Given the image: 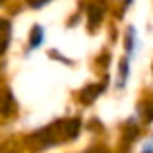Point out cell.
<instances>
[{
	"mask_svg": "<svg viewBox=\"0 0 153 153\" xmlns=\"http://www.w3.org/2000/svg\"><path fill=\"white\" fill-rule=\"evenodd\" d=\"M10 23L8 22H0V52L6 51V45H8V39H10Z\"/></svg>",
	"mask_w": 153,
	"mask_h": 153,
	"instance_id": "cell-1",
	"label": "cell"
},
{
	"mask_svg": "<svg viewBox=\"0 0 153 153\" xmlns=\"http://www.w3.org/2000/svg\"><path fill=\"white\" fill-rule=\"evenodd\" d=\"M101 16H103V10L99 6H91L89 8V23L91 25H97L101 22Z\"/></svg>",
	"mask_w": 153,
	"mask_h": 153,
	"instance_id": "cell-2",
	"label": "cell"
},
{
	"mask_svg": "<svg viewBox=\"0 0 153 153\" xmlns=\"http://www.w3.org/2000/svg\"><path fill=\"white\" fill-rule=\"evenodd\" d=\"M78 132H79V120L78 118L70 120V122H68V126H66V136H68V138H76V136H78Z\"/></svg>",
	"mask_w": 153,
	"mask_h": 153,
	"instance_id": "cell-3",
	"label": "cell"
},
{
	"mask_svg": "<svg viewBox=\"0 0 153 153\" xmlns=\"http://www.w3.org/2000/svg\"><path fill=\"white\" fill-rule=\"evenodd\" d=\"M41 41H43V29L37 25L33 31H31V47H39Z\"/></svg>",
	"mask_w": 153,
	"mask_h": 153,
	"instance_id": "cell-4",
	"label": "cell"
},
{
	"mask_svg": "<svg viewBox=\"0 0 153 153\" xmlns=\"http://www.w3.org/2000/svg\"><path fill=\"white\" fill-rule=\"evenodd\" d=\"M147 118L153 120V107H149V112H147Z\"/></svg>",
	"mask_w": 153,
	"mask_h": 153,
	"instance_id": "cell-5",
	"label": "cell"
}]
</instances>
